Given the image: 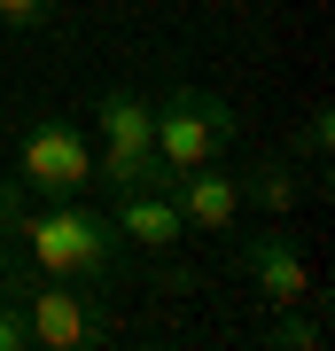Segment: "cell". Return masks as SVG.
Returning a JSON list of instances; mask_svg holds the SVG:
<instances>
[{
  "label": "cell",
  "instance_id": "obj_13",
  "mask_svg": "<svg viewBox=\"0 0 335 351\" xmlns=\"http://www.w3.org/2000/svg\"><path fill=\"white\" fill-rule=\"evenodd\" d=\"M0 351H32V328L16 313V297H0Z\"/></svg>",
  "mask_w": 335,
  "mask_h": 351
},
{
  "label": "cell",
  "instance_id": "obj_11",
  "mask_svg": "<svg viewBox=\"0 0 335 351\" xmlns=\"http://www.w3.org/2000/svg\"><path fill=\"white\" fill-rule=\"evenodd\" d=\"M55 16V0H0V24H16V32H39Z\"/></svg>",
  "mask_w": 335,
  "mask_h": 351
},
{
  "label": "cell",
  "instance_id": "obj_9",
  "mask_svg": "<svg viewBox=\"0 0 335 351\" xmlns=\"http://www.w3.org/2000/svg\"><path fill=\"white\" fill-rule=\"evenodd\" d=\"M242 203H258V211H273V219H288L304 203V172L288 156H265V164H249V180H242Z\"/></svg>",
  "mask_w": 335,
  "mask_h": 351
},
{
  "label": "cell",
  "instance_id": "obj_3",
  "mask_svg": "<svg viewBox=\"0 0 335 351\" xmlns=\"http://www.w3.org/2000/svg\"><path fill=\"white\" fill-rule=\"evenodd\" d=\"M16 313H24L39 351H86L110 336V313L86 297V281H55V274H24L16 289Z\"/></svg>",
  "mask_w": 335,
  "mask_h": 351
},
{
  "label": "cell",
  "instance_id": "obj_12",
  "mask_svg": "<svg viewBox=\"0 0 335 351\" xmlns=\"http://www.w3.org/2000/svg\"><path fill=\"white\" fill-rule=\"evenodd\" d=\"M16 219H24V180H0V242H16Z\"/></svg>",
  "mask_w": 335,
  "mask_h": 351
},
{
  "label": "cell",
  "instance_id": "obj_10",
  "mask_svg": "<svg viewBox=\"0 0 335 351\" xmlns=\"http://www.w3.org/2000/svg\"><path fill=\"white\" fill-rule=\"evenodd\" d=\"M327 328L320 313H304V304H273V320H265V351H320Z\"/></svg>",
  "mask_w": 335,
  "mask_h": 351
},
{
  "label": "cell",
  "instance_id": "obj_6",
  "mask_svg": "<svg viewBox=\"0 0 335 351\" xmlns=\"http://www.w3.org/2000/svg\"><path fill=\"white\" fill-rule=\"evenodd\" d=\"M234 265L265 289V304H312V297H320V289H312L304 250H297L288 234H249L242 250H234Z\"/></svg>",
  "mask_w": 335,
  "mask_h": 351
},
{
  "label": "cell",
  "instance_id": "obj_8",
  "mask_svg": "<svg viewBox=\"0 0 335 351\" xmlns=\"http://www.w3.org/2000/svg\"><path fill=\"white\" fill-rule=\"evenodd\" d=\"M101 117V149H156V101L133 94V86H110L94 101Z\"/></svg>",
  "mask_w": 335,
  "mask_h": 351
},
{
  "label": "cell",
  "instance_id": "obj_5",
  "mask_svg": "<svg viewBox=\"0 0 335 351\" xmlns=\"http://www.w3.org/2000/svg\"><path fill=\"white\" fill-rule=\"evenodd\" d=\"M164 188H172L187 234H234V219H242V180H234V172L195 164V172H172Z\"/></svg>",
  "mask_w": 335,
  "mask_h": 351
},
{
  "label": "cell",
  "instance_id": "obj_7",
  "mask_svg": "<svg viewBox=\"0 0 335 351\" xmlns=\"http://www.w3.org/2000/svg\"><path fill=\"white\" fill-rule=\"evenodd\" d=\"M110 219H117V234H125V242H140V250H172V242L187 234L172 188H125Z\"/></svg>",
  "mask_w": 335,
  "mask_h": 351
},
{
  "label": "cell",
  "instance_id": "obj_14",
  "mask_svg": "<svg viewBox=\"0 0 335 351\" xmlns=\"http://www.w3.org/2000/svg\"><path fill=\"white\" fill-rule=\"evenodd\" d=\"M327 133H335L327 110H312V117H304V156H312V164H327Z\"/></svg>",
  "mask_w": 335,
  "mask_h": 351
},
{
  "label": "cell",
  "instance_id": "obj_2",
  "mask_svg": "<svg viewBox=\"0 0 335 351\" xmlns=\"http://www.w3.org/2000/svg\"><path fill=\"white\" fill-rule=\"evenodd\" d=\"M234 133H242L234 101L211 94V86H172V94L156 101V156H164V172L219 164L226 149H234Z\"/></svg>",
  "mask_w": 335,
  "mask_h": 351
},
{
  "label": "cell",
  "instance_id": "obj_4",
  "mask_svg": "<svg viewBox=\"0 0 335 351\" xmlns=\"http://www.w3.org/2000/svg\"><path fill=\"white\" fill-rule=\"evenodd\" d=\"M16 180L39 195H86L94 188V149L86 133L71 125V117H39V125H24V141H16Z\"/></svg>",
  "mask_w": 335,
  "mask_h": 351
},
{
  "label": "cell",
  "instance_id": "obj_1",
  "mask_svg": "<svg viewBox=\"0 0 335 351\" xmlns=\"http://www.w3.org/2000/svg\"><path fill=\"white\" fill-rule=\"evenodd\" d=\"M16 250L32 258V274H55V281H110L117 258H125V234L110 211L78 195H55L47 211H24L16 219Z\"/></svg>",
  "mask_w": 335,
  "mask_h": 351
}]
</instances>
